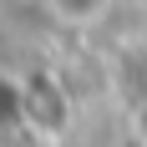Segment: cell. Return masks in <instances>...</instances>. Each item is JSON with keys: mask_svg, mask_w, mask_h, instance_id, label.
<instances>
[{"mask_svg": "<svg viewBox=\"0 0 147 147\" xmlns=\"http://www.w3.org/2000/svg\"><path fill=\"white\" fill-rule=\"evenodd\" d=\"M66 20H96V15L107 10V0H51Z\"/></svg>", "mask_w": 147, "mask_h": 147, "instance_id": "cell-2", "label": "cell"}, {"mask_svg": "<svg viewBox=\"0 0 147 147\" xmlns=\"http://www.w3.org/2000/svg\"><path fill=\"white\" fill-rule=\"evenodd\" d=\"M20 112H26V91L15 86V81H5V76H0V127H10Z\"/></svg>", "mask_w": 147, "mask_h": 147, "instance_id": "cell-1", "label": "cell"}]
</instances>
